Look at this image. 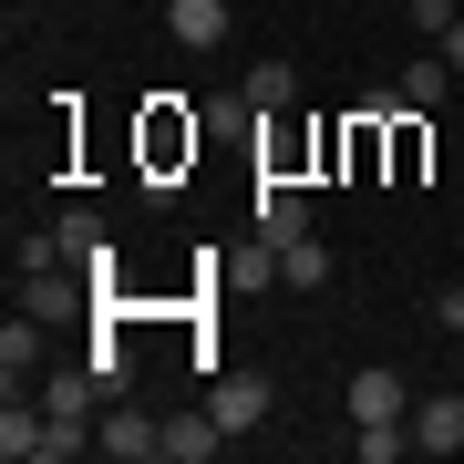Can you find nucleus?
I'll use <instances>...</instances> for the list:
<instances>
[{
    "label": "nucleus",
    "mask_w": 464,
    "mask_h": 464,
    "mask_svg": "<svg viewBox=\"0 0 464 464\" xmlns=\"http://www.w3.org/2000/svg\"><path fill=\"white\" fill-rule=\"evenodd\" d=\"M93 454H103V464H166V423H145V413H124V402H103Z\"/></svg>",
    "instance_id": "obj_1"
},
{
    "label": "nucleus",
    "mask_w": 464,
    "mask_h": 464,
    "mask_svg": "<svg viewBox=\"0 0 464 464\" xmlns=\"http://www.w3.org/2000/svg\"><path fill=\"white\" fill-rule=\"evenodd\" d=\"M207 413L227 423V433L268 423V382H258V372H217V382H207Z\"/></svg>",
    "instance_id": "obj_2"
},
{
    "label": "nucleus",
    "mask_w": 464,
    "mask_h": 464,
    "mask_svg": "<svg viewBox=\"0 0 464 464\" xmlns=\"http://www.w3.org/2000/svg\"><path fill=\"white\" fill-rule=\"evenodd\" d=\"M402 423H413V454H464V402L454 392H423Z\"/></svg>",
    "instance_id": "obj_3"
},
{
    "label": "nucleus",
    "mask_w": 464,
    "mask_h": 464,
    "mask_svg": "<svg viewBox=\"0 0 464 464\" xmlns=\"http://www.w3.org/2000/svg\"><path fill=\"white\" fill-rule=\"evenodd\" d=\"M310 237V197L299 186H258V248H299Z\"/></svg>",
    "instance_id": "obj_4"
},
{
    "label": "nucleus",
    "mask_w": 464,
    "mask_h": 464,
    "mask_svg": "<svg viewBox=\"0 0 464 464\" xmlns=\"http://www.w3.org/2000/svg\"><path fill=\"white\" fill-rule=\"evenodd\" d=\"M21 310H32V320H63V310H83V279H72L63 258H52V268H21Z\"/></svg>",
    "instance_id": "obj_5"
},
{
    "label": "nucleus",
    "mask_w": 464,
    "mask_h": 464,
    "mask_svg": "<svg viewBox=\"0 0 464 464\" xmlns=\"http://www.w3.org/2000/svg\"><path fill=\"white\" fill-rule=\"evenodd\" d=\"M402 413H413L402 372H351V423H402Z\"/></svg>",
    "instance_id": "obj_6"
},
{
    "label": "nucleus",
    "mask_w": 464,
    "mask_h": 464,
    "mask_svg": "<svg viewBox=\"0 0 464 464\" xmlns=\"http://www.w3.org/2000/svg\"><path fill=\"white\" fill-rule=\"evenodd\" d=\"M166 32H176L186 52H217V42H227V0H176Z\"/></svg>",
    "instance_id": "obj_7"
},
{
    "label": "nucleus",
    "mask_w": 464,
    "mask_h": 464,
    "mask_svg": "<svg viewBox=\"0 0 464 464\" xmlns=\"http://www.w3.org/2000/svg\"><path fill=\"white\" fill-rule=\"evenodd\" d=\"M217 444H227V423H217V413H176V423H166V464H207Z\"/></svg>",
    "instance_id": "obj_8"
},
{
    "label": "nucleus",
    "mask_w": 464,
    "mask_h": 464,
    "mask_svg": "<svg viewBox=\"0 0 464 464\" xmlns=\"http://www.w3.org/2000/svg\"><path fill=\"white\" fill-rule=\"evenodd\" d=\"M93 392H103V382H93V362H83V372H52V382H42V413H63V423H93Z\"/></svg>",
    "instance_id": "obj_9"
},
{
    "label": "nucleus",
    "mask_w": 464,
    "mask_h": 464,
    "mask_svg": "<svg viewBox=\"0 0 464 464\" xmlns=\"http://www.w3.org/2000/svg\"><path fill=\"white\" fill-rule=\"evenodd\" d=\"M52 237H63V258H83L93 279H103V268H114V248H103V217H93V207H72V217H63V227H52Z\"/></svg>",
    "instance_id": "obj_10"
},
{
    "label": "nucleus",
    "mask_w": 464,
    "mask_h": 464,
    "mask_svg": "<svg viewBox=\"0 0 464 464\" xmlns=\"http://www.w3.org/2000/svg\"><path fill=\"white\" fill-rule=\"evenodd\" d=\"M42 362V331H32V310H11V331H0V382L21 392V372Z\"/></svg>",
    "instance_id": "obj_11"
},
{
    "label": "nucleus",
    "mask_w": 464,
    "mask_h": 464,
    "mask_svg": "<svg viewBox=\"0 0 464 464\" xmlns=\"http://www.w3.org/2000/svg\"><path fill=\"white\" fill-rule=\"evenodd\" d=\"M444 93H454V63H444V52H423V63L402 72V103H413V114H433Z\"/></svg>",
    "instance_id": "obj_12"
},
{
    "label": "nucleus",
    "mask_w": 464,
    "mask_h": 464,
    "mask_svg": "<svg viewBox=\"0 0 464 464\" xmlns=\"http://www.w3.org/2000/svg\"><path fill=\"white\" fill-rule=\"evenodd\" d=\"M351 454H362V464H392V454H413V423H351Z\"/></svg>",
    "instance_id": "obj_13"
},
{
    "label": "nucleus",
    "mask_w": 464,
    "mask_h": 464,
    "mask_svg": "<svg viewBox=\"0 0 464 464\" xmlns=\"http://www.w3.org/2000/svg\"><path fill=\"white\" fill-rule=\"evenodd\" d=\"M279 279H289V289H320V279H331V248H320V237H299V248H279Z\"/></svg>",
    "instance_id": "obj_14"
},
{
    "label": "nucleus",
    "mask_w": 464,
    "mask_h": 464,
    "mask_svg": "<svg viewBox=\"0 0 464 464\" xmlns=\"http://www.w3.org/2000/svg\"><path fill=\"white\" fill-rule=\"evenodd\" d=\"M289 93H299V72L279 63V52H268V63L248 72V103H258V114H279V103H289Z\"/></svg>",
    "instance_id": "obj_15"
},
{
    "label": "nucleus",
    "mask_w": 464,
    "mask_h": 464,
    "mask_svg": "<svg viewBox=\"0 0 464 464\" xmlns=\"http://www.w3.org/2000/svg\"><path fill=\"white\" fill-rule=\"evenodd\" d=\"M0 454H11V464H42V423L21 413V392H11V413H0Z\"/></svg>",
    "instance_id": "obj_16"
},
{
    "label": "nucleus",
    "mask_w": 464,
    "mask_h": 464,
    "mask_svg": "<svg viewBox=\"0 0 464 464\" xmlns=\"http://www.w3.org/2000/svg\"><path fill=\"white\" fill-rule=\"evenodd\" d=\"M83 362H93V382H103V402H114V382H124V341H114V331H103V341L83 351Z\"/></svg>",
    "instance_id": "obj_17"
},
{
    "label": "nucleus",
    "mask_w": 464,
    "mask_h": 464,
    "mask_svg": "<svg viewBox=\"0 0 464 464\" xmlns=\"http://www.w3.org/2000/svg\"><path fill=\"white\" fill-rule=\"evenodd\" d=\"M413 21H423V42H444V32H454L464 11H454V0H413Z\"/></svg>",
    "instance_id": "obj_18"
},
{
    "label": "nucleus",
    "mask_w": 464,
    "mask_h": 464,
    "mask_svg": "<svg viewBox=\"0 0 464 464\" xmlns=\"http://www.w3.org/2000/svg\"><path fill=\"white\" fill-rule=\"evenodd\" d=\"M433 320H444V331H464V289H433Z\"/></svg>",
    "instance_id": "obj_19"
},
{
    "label": "nucleus",
    "mask_w": 464,
    "mask_h": 464,
    "mask_svg": "<svg viewBox=\"0 0 464 464\" xmlns=\"http://www.w3.org/2000/svg\"><path fill=\"white\" fill-rule=\"evenodd\" d=\"M433 52H444V63H454V72H464V21H454V32H444V42H433Z\"/></svg>",
    "instance_id": "obj_20"
},
{
    "label": "nucleus",
    "mask_w": 464,
    "mask_h": 464,
    "mask_svg": "<svg viewBox=\"0 0 464 464\" xmlns=\"http://www.w3.org/2000/svg\"><path fill=\"white\" fill-rule=\"evenodd\" d=\"M454 155H464V145H454Z\"/></svg>",
    "instance_id": "obj_21"
}]
</instances>
